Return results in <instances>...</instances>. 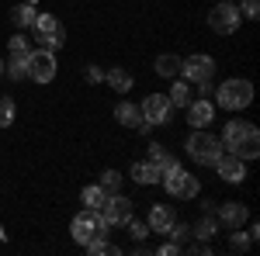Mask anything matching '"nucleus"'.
I'll return each mask as SVG.
<instances>
[{"label":"nucleus","instance_id":"f257e3e1","mask_svg":"<svg viewBox=\"0 0 260 256\" xmlns=\"http://www.w3.org/2000/svg\"><path fill=\"white\" fill-rule=\"evenodd\" d=\"M222 149L225 153H233V156L240 159H257L260 156V132L257 125H250V121H225V128H222Z\"/></svg>","mask_w":260,"mask_h":256},{"label":"nucleus","instance_id":"f03ea898","mask_svg":"<svg viewBox=\"0 0 260 256\" xmlns=\"http://www.w3.org/2000/svg\"><path fill=\"white\" fill-rule=\"evenodd\" d=\"M222 153H225V149H222L219 135H212V132H205V128H194V132L187 135V156L194 159L198 166H215Z\"/></svg>","mask_w":260,"mask_h":256},{"label":"nucleus","instance_id":"7ed1b4c3","mask_svg":"<svg viewBox=\"0 0 260 256\" xmlns=\"http://www.w3.org/2000/svg\"><path fill=\"white\" fill-rule=\"evenodd\" d=\"M250 100H253V83L250 80H225L219 90H215V104L225 107V111H243V107H250Z\"/></svg>","mask_w":260,"mask_h":256},{"label":"nucleus","instance_id":"20e7f679","mask_svg":"<svg viewBox=\"0 0 260 256\" xmlns=\"http://www.w3.org/2000/svg\"><path fill=\"white\" fill-rule=\"evenodd\" d=\"M70 232H73V242L87 246L90 239L108 236V222L101 218V211H90V208H83L80 215H73V222H70Z\"/></svg>","mask_w":260,"mask_h":256},{"label":"nucleus","instance_id":"39448f33","mask_svg":"<svg viewBox=\"0 0 260 256\" xmlns=\"http://www.w3.org/2000/svg\"><path fill=\"white\" fill-rule=\"evenodd\" d=\"M160 180H163V187H167V194H170V197H184V201H191V197H198V191H201L198 177L187 173L180 163L174 166V170H167Z\"/></svg>","mask_w":260,"mask_h":256},{"label":"nucleus","instance_id":"423d86ee","mask_svg":"<svg viewBox=\"0 0 260 256\" xmlns=\"http://www.w3.org/2000/svg\"><path fill=\"white\" fill-rule=\"evenodd\" d=\"M240 7L233 4V0H222V4H215L212 11H208V28L215 31V35H236L240 31Z\"/></svg>","mask_w":260,"mask_h":256},{"label":"nucleus","instance_id":"0eeeda50","mask_svg":"<svg viewBox=\"0 0 260 256\" xmlns=\"http://www.w3.org/2000/svg\"><path fill=\"white\" fill-rule=\"evenodd\" d=\"M56 73H59L56 52H49V49H35V52H28V80H35V83H52Z\"/></svg>","mask_w":260,"mask_h":256},{"label":"nucleus","instance_id":"6e6552de","mask_svg":"<svg viewBox=\"0 0 260 256\" xmlns=\"http://www.w3.org/2000/svg\"><path fill=\"white\" fill-rule=\"evenodd\" d=\"M180 77L187 80V83H208V80L215 77V59L205 56V52H194V56L180 59Z\"/></svg>","mask_w":260,"mask_h":256},{"label":"nucleus","instance_id":"1a4fd4ad","mask_svg":"<svg viewBox=\"0 0 260 256\" xmlns=\"http://www.w3.org/2000/svg\"><path fill=\"white\" fill-rule=\"evenodd\" d=\"M35 31H39V42H42V49H49V52H56L62 45V24L52 14H45V11H39L35 14V24H31Z\"/></svg>","mask_w":260,"mask_h":256},{"label":"nucleus","instance_id":"9d476101","mask_svg":"<svg viewBox=\"0 0 260 256\" xmlns=\"http://www.w3.org/2000/svg\"><path fill=\"white\" fill-rule=\"evenodd\" d=\"M142 121H149V125H167L170 115H174V104L167 94H149V97L142 100Z\"/></svg>","mask_w":260,"mask_h":256},{"label":"nucleus","instance_id":"9b49d317","mask_svg":"<svg viewBox=\"0 0 260 256\" xmlns=\"http://www.w3.org/2000/svg\"><path fill=\"white\" fill-rule=\"evenodd\" d=\"M101 218L108 222V225H125L128 218H132V201L121 194H111L108 197V204L101 208Z\"/></svg>","mask_w":260,"mask_h":256},{"label":"nucleus","instance_id":"f8f14e48","mask_svg":"<svg viewBox=\"0 0 260 256\" xmlns=\"http://www.w3.org/2000/svg\"><path fill=\"white\" fill-rule=\"evenodd\" d=\"M184 111H187V125H191V128H208V125L215 121V104L205 100V97H194Z\"/></svg>","mask_w":260,"mask_h":256},{"label":"nucleus","instance_id":"ddd939ff","mask_svg":"<svg viewBox=\"0 0 260 256\" xmlns=\"http://www.w3.org/2000/svg\"><path fill=\"white\" fill-rule=\"evenodd\" d=\"M215 170H219L222 180H229V184H243V180H246V159L233 156V153H222L219 163H215Z\"/></svg>","mask_w":260,"mask_h":256},{"label":"nucleus","instance_id":"4468645a","mask_svg":"<svg viewBox=\"0 0 260 256\" xmlns=\"http://www.w3.org/2000/svg\"><path fill=\"white\" fill-rule=\"evenodd\" d=\"M219 222L225 229H243V225L250 222V211H246V204H240V201H222L219 204Z\"/></svg>","mask_w":260,"mask_h":256},{"label":"nucleus","instance_id":"2eb2a0df","mask_svg":"<svg viewBox=\"0 0 260 256\" xmlns=\"http://www.w3.org/2000/svg\"><path fill=\"white\" fill-rule=\"evenodd\" d=\"M174 208L170 204H153L149 208V218H146V225H149V232H156V236H167V229L174 225Z\"/></svg>","mask_w":260,"mask_h":256},{"label":"nucleus","instance_id":"dca6fc26","mask_svg":"<svg viewBox=\"0 0 260 256\" xmlns=\"http://www.w3.org/2000/svg\"><path fill=\"white\" fill-rule=\"evenodd\" d=\"M115 118H118V125H125V128H142V111L132 100H121L118 107H115Z\"/></svg>","mask_w":260,"mask_h":256},{"label":"nucleus","instance_id":"f3484780","mask_svg":"<svg viewBox=\"0 0 260 256\" xmlns=\"http://www.w3.org/2000/svg\"><path fill=\"white\" fill-rule=\"evenodd\" d=\"M149 163L160 170V177H163L167 170H174V166H177V156H170V153L163 149L160 142H153V145H149Z\"/></svg>","mask_w":260,"mask_h":256},{"label":"nucleus","instance_id":"a211bd4d","mask_svg":"<svg viewBox=\"0 0 260 256\" xmlns=\"http://www.w3.org/2000/svg\"><path fill=\"white\" fill-rule=\"evenodd\" d=\"M167 97H170V104H174V107H187V104L194 100L191 83H187V80H180V77H174V87H170V94H167Z\"/></svg>","mask_w":260,"mask_h":256},{"label":"nucleus","instance_id":"6ab92c4d","mask_svg":"<svg viewBox=\"0 0 260 256\" xmlns=\"http://www.w3.org/2000/svg\"><path fill=\"white\" fill-rule=\"evenodd\" d=\"M108 191L104 187H98V184H90V187H83V194H80V201H83V208H90V211H101L104 204H108Z\"/></svg>","mask_w":260,"mask_h":256},{"label":"nucleus","instance_id":"aec40b11","mask_svg":"<svg viewBox=\"0 0 260 256\" xmlns=\"http://www.w3.org/2000/svg\"><path fill=\"white\" fill-rule=\"evenodd\" d=\"M153 69H156V77H167V80L180 77V56H170V52H163V56H156Z\"/></svg>","mask_w":260,"mask_h":256},{"label":"nucleus","instance_id":"412c9836","mask_svg":"<svg viewBox=\"0 0 260 256\" xmlns=\"http://www.w3.org/2000/svg\"><path fill=\"white\" fill-rule=\"evenodd\" d=\"M128 173H132V180L142 184V187H149V184H156V180H160V170H156L149 159H146V163H132V170H128Z\"/></svg>","mask_w":260,"mask_h":256},{"label":"nucleus","instance_id":"4be33fe9","mask_svg":"<svg viewBox=\"0 0 260 256\" xmlns=\"http://www.w3.org/2000/svg\"><path fill=\"white\" fill-rule=\"evenodd\" d=\"M104 83H108L115 94H128L136 80H132V73H125V69H108V73H104Z\"/></svg>","mask_w":260,"mask_h":256},{"label":"nucleus","instance_id":"5701e85b","mask_svg":"<svg viewBox=\"0 0 260 256\" xmlns=\"http://www.w3.org/2000/svg\"><path fill=\"white\" fill-rule=\"evenodd\" d=\"M35 14H39L35 4H18V7L11 11V21H14L18 28H31V24H35Z\"/></svg>","mask_w":260,"mask_h":256},{"label":"nucleus","instance_id":"b1692460","mask_svg":"<svg viewBox=\"0 0 260 256\" xmlns=\"http://www.w3.org/2000/svg\"><path fill=\"white\" fill-rule=\"evenodd\" d=\"M4 73L11 80H28V56H14L11 52V59L4 62Z\"/></svg>","mask_w":260,"mask_h":256},{"label":"nucleus","instance_id":"393cba45","mask_svg":"<svg viewBox=\"0 0 260 256\" xmlns=\"http://www.w3.org/2000/svg\"><path fill=\"white\" fill-rule=\"evenodd\" d=\"M83 249H87V253H90V256H101V253H108V256H118V253H121L118 246H111V242H108V239H104V236L90 239V242H87Z\"/></svg>","mask_w":260,"mask_h":256},{"label":"nucleus","instance_id":"a878e982","mask_svg":"<svg viewBox=\"0 0 260 256\" xmlns=\"http://www.w3.org/2000/svg\"><path fill=\"white\" fill-rule=\"evenodd\" d=\"M98 187H104L108 194H118V191H121V173H118V170H104L101 180H98Z\"/></svg>","mask_w":260,"mask_h":256},{"label":"nucleus","instance_id":"bb28decb","mask_svg":"<svg viewBox=\"0 0 260 256\" xmlns=\"http://www.w3.org/2000/svg\"><path fill=\"white\" fill-rule=\"evenodd\" d=\"M14 118H18V107H14V97H0V128L14 125Z\"/></svg>","mask_w":260,"mask_h":256},{"label":"nucleus","instance_id":"cd10ccee","mask_svg":"<svg viewBox=\"0 0 260 256\" xmlns=\"http://www.w3.org/2000/svg\"><path fill=\"white\" fill-rule=\"evenodd\" d=\"M215 232H219V222L215 218H201L198 225L191 229V236H198V239H215Z\"/></svg>","mask_w":260,"mask_h":256},{"label":"nucleus","instance_id":"c85d7f7f","mask_svg":"<svg viewBox=\"0 0 260 256\" xmlns=\"http://www.w3.org/2000/svg\"><path fill=\"white\" fill-rule=\"evenodd\" d=\"M167 236L174 239V242H177V246H184V242H187V236H191V225H180L177 218H174V225H170V229H167Z\"/></svg>","mask_w":260,"mask_h":256},{"label":"nucleus","instance_id":"c756f323","mask_svg":"<svg viewBox=\"0 0 260 256\" xmlns=\"http://www.w3.org/2000/svg\"><path fill=\"white\" fill-rule=\"evenodd\" d=\"M250 242H253V239H250V232H243V229H233V242H229V246H233L236 253H246V249H250Z\"/></svg>","mask_w":260,"mask_h":256},{"label":"nucleus","instance_id":"7c9ffc66","mask_svg":"<svg viewBox=\"0 0 260 256\" xmlns=\"http://www.w3.org/2000/svg\"><path fill=\"white\" fill-rule=\"evenodd\" d=\"M125 225H128V236L136 239V242H142V239L149 236V225H146V222H136V218H128Z\"/></svg>","mask_w":260,"mask_h":256},{"label":"nucleus","instance_id":"2f4dec72","mask_svg":"<svg viewBox=\"0 0 260 256\" xmlns=\"http://www.w3.org/2000/svg\"><path fill=\"white\" fill-rule=\"evenodd\" d=\"M7 45H11V52H14V56H28V52H31V45H28V39H24V35H14Z\"/></svg>","mask_w":260,"mask_h":256},{"label":"nucleus","instance_id":"473e14b6","mask_svg":"<svg viewBox=\"0 0 260 256\" xmlns=\"http://www.w3.org/2000/svg\"><path fill=\"white\" fill-rule=\"evenodd\" d=\"M246 21H257L260 18V0H243V11H240Z\"/></svg>","mask_w":260,"mask_h":256},{"label":"nucleus","instance_id":"72a5a7b5","mask_svg":"<svg viewBox=\"0 0 260 256\" xmlns=\"http://www.w3.org/2000/svg\"><path fill=\"white\" fill-rule=\"evenodd\" d=\"M156 253H160V256H177V253H184V246H177V242L170 239V242H163V246L156 249Z\"/></svg>","mask_w":260,"mask_h":256},{"label":"nucleus","instance_id":"f704fd0d","mask_svg":"<svg viewBox=\"0 0 260 256\" xmlns=\"http://www.w3.org/2000/svg\"><path fill=\"white\" fill-rule=\"evenodd\" d=\"M83 77H87V83H101V80H104V73H101L98 66H87V73H83Z\"/></svg>","mask_w":260,"mask_h":256},{"label":"nucleus","instance_id":"c9c22d12","mask_svg":"<svg viewBox=\"0 0 260 256\" xmlns=\"http://www.w3.org/2000/svg\"><path fill=\"white\" fill-rule=\"evenodd\" d=\"M4 239H7V232H4V225H0V242H4Z\"/></svg>","mask_w":260,"mask_h":256},{"label":"nucleus","instance_id":"e433bc0d","mask_svg":"<svg viewBox=\"0 0 260 256\" xmlns=\"http://www.w3.org/2000/svg\"><path fill=\"white\" fill-rule=\"evenodd\" d=\"M0 77H4V59H0Z\"/></svg>","mask_w":260,"mask_h":256},{"label":"nucleus","instance_id":"4c0bfd02","mask_svg":"<svg viewBox=\"0 0 260 256\" xmlns=\"http://www.w3.org/2000/svg\"><path fill=\"white\" fill-rule=\"evenodd\" d=\"M28 4H35V0H28Z\"/></svg>","mask_w":260,"mask_h":256}]
</instances>
